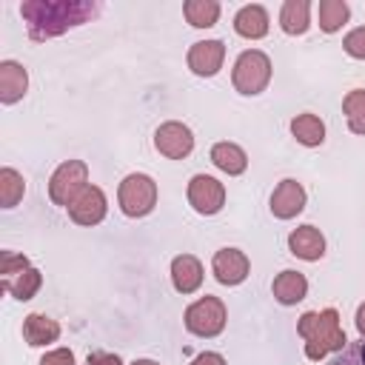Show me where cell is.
<instances>
[{
  "label": "cell",
  "mask_w": 365,
  "mask_h": 365,
  "mask_svg": "<svg viewBox=\"0 0 365 365\" xmlns=\"http://www.w3.org/2000/svg\"><path fill=\"white\" fill-rule=\"evenodd\" d=\"M20 14L26 20L29 37L43 43L66 34L100 14V3L91 0H23Z\"/></svg>",
  "instance_id": "6da1fadb"
},
{
  "label": "cell",
  "mask_w": 365,
  "mask_h": 365,
  "mask_svg": "<svg viewBox=\"0 0 365 365\" xmlns=\"http://www.w3.org/2000/svg\"><path fill=\"white\" fill-rule=\"evenodd\" d=\"M297 334L305 339V356L311 362L325 359L328 354H339L348 339L345 331L339 325V314L336 308H322V311H305L297 322Z\"/></svg>",
  "instance_id": "7a4b0ae2"
},
{
  "label": "cell",
  "mask_w": 365,
  "mask_h": 365,
  "mask_svg": "<svg viewBox=\"0 0 365 365\" xmlns=\"http://www.w3.org/2000/svg\"><path fill=\"white\" fill-rule=\"evenodd\" d=\"M231 83L240 94L245 97H257L268 88L271 83V57L259 48H245L231 68Z\"/></svg>",
  "instance_id": "3957f363"
},
{
  "label": "cell",
  "mask_w": 365,
  "mask_h": 365,
  "mask_svg": "<svg viewBox=\"0 0 365 365\" xmlns=\"http://www.w3.org/2000/svg\"><path fill=\"white\" fill-rule=\"evenodd\" d=\"M117 202H120V211L131 220L148 217L157 205V182L148 174L134 171V174L123 177L120 188H117Z\"/></svg>",
  "instance_id": "277c9868"
},
{
  "label": "cell",
  "mask_w": 365,
  "mask_h": 365,
  "mask_svg": "<svg viewBox=\"0 0 365 365\" xmlns=\"http://www.w3.org/2000/svg\"><path fill=\"white\" fill-rule=\"evenodd\" d=\"M225 319H228V311H225V302L220 297H200L197 302H191L182 314V322L185 328L194 334V336H202V339H211L217 334H222L225 328Z\"/></svg>",
  "instance_id": "5b68a950"
},
{
  "label": "cell",
  "mask_w": 365,
  "mask_h": 365,
  "mask_svg": "<svg viewBox=\"0 0 365 365\" xmlns=\"http://www.w3.org/2000/svg\"><path fill=\"white\" fill-rule=\"evenodd\" d=\"M88 185V165L83 160H66L54 168V174L48 177V200L54 205L68 208L74 202V197Z\"/></svg>",
  "instance_id": "8992f818"
},
{
  "label": "cell",
  "mask_w": 365,
  "mask_h": 365,
  "mask_svg": "<svg viewBox=\"0 0 365 365\" xmlns=\"http://www.w3.org/2000/svg\"><path fill=\"white\" fill-rule=\"evenodd\" d=\"M188 205L202 217L220 214L225 205V185L211 174H194L188 180Z\"/></svg>",
  "instance_id": "52a82bcc"
},
{
  "label": "cell",
  "mask_w": 365,
  "mask_h": 365,
  "mask_svg": "<svg viewBox=\"0 0 365 365\" xmlns=\"http://www.w3.org/2000/svg\"><path fill=\"white\" fill-rule=\"evenodd\" d=\"M154 148L168 160H185L194 151V134L185 123L168 120L154 131Z\"/></svg>",
  "instance_id": "ba28073f"
},
{
  "label": "cell",
  "mask_w": 365,
  "mask_h": 365,
  "mask_svg": "<svg viewBox=\"0 0 365 365\" xmlns=\"http://www.w3.org/2000/svg\"><path fill=\"white\" fill-rule=\"evenodd\" d=\"M66 211H68V217H71L77 225L91 228V225H100V222L106 220V214H108V200H106L103 188H97V185L88 182V185L74 197V202H71Z\"/></svg>",
  "instance_id": "9c48e42d"
},
{
  "label": "cell",
  "mask_w": 365,
  "mask_h": 365,
  "mask_svg": "<svg viewBox=\"0 0 365 365\" xmlns=\"http://www.w3.org/2000/svg\"><path fill=\"white\" fill-rule=\"evenodd\" d=\"M211 271H214V277H217L220 285L234 288V285H240V282L248 279L251 262H248L245 251H240V248H220L214 254V259H211Z\"/></svg>",
  "instance_id": "30bf717a"
},
{
  "label": "cell",
  "mask_w": 365,
  "mask_h": 365,
  "mask_svg": "<svg viewBox=\"0 0 365 365\" xmlns=\"http://www.w3.org/2000/svg\"><path fill=\"white\" fill-rule=\"evenodd\" d=\"M222 60H225V43L222 40H197L185 57L188 68L197 77H214L222 68Z\"/></svg>",
  "instance_id": "8fae6325"
},
{
  "label": "cell",
  "mask_w": 365,
  "mask_h": 365,
  "mask_svg": "<svg viewBox=\"0 0 365 365\" xmlns=\"http://www.w3.org/2000/svg\"><path fill=\"white\" fill-rule=\"evenodd\" d=\"M305 188H302V182H297V180H282L277 188H274V194H271V214L277 217V220H294L297 214H302V208H305Z\"/></svg>",
  "instance_id": "7c38bea8"
},
{
  "label": "cell",
  "mask_w": 365,
  "mask_h": 365,
  "mask_svg": "<svg viewBox=\"0 0 365 365\" xmlns=\"http://www.w3.org/2000/svg\"><path fill=\"white\" fill-rule=\"evenodd\" d=\"M288 251L297 257V259H305V262H317L325 257V237L319 228L314 225H299L288 234Z\"/></svg>",
  "instance_id": "4fadbf2b"
},
{
  "label": "cell",
  "mask_w": 365,
  "mask_h": 365,
  "mask_svg": "<svg viewBox=\"0 0 365 365\" xmlns=\"http://www.w3.org/2000/svg\"><path fill=\"white\" fill-rule=\"evenodd\" d=\"M29 91V71L17 60H3L0 63V103L14 106L26 97Z\"/></svg>",
  "instance_id": "5bb4252c"
},
{
  "label": "cell",
  "mask_w": 365,
  "mask_h": 365,
  "mask_svg": "<svg viewBox=\"0 0 365 365\" xmlns=\"http://www.w3.org/2000/svg\"><path fill=\"white\" fill-rule=\"evenodd\" d=\"M202 262L194 254H180L171 259V282L180 294H194L202 285Z\"/></svg>",
  "instance_id": "9a60e30c"
},
{
  "label": "cell",
  "mask_w": 365,
  "mask_h": 365,
  "mask_svg": "<svg viewBox=\"0 0 365 365\" xmlns=\"http://www.w3.org/2000/svg\"><path fill=\"white\" fill-rule=\"evenodd\" d=\"M268 26H271L268 11L259 3H248L234 14V31L245 40H262L268 34Z\"/></svg>",
  "instance_id": "2e32d148"
},
{
  "label": "cell",
  "mask_w": 365,
  "mask_h": 365,
  "mask_svg": "<svg viewBox=\"0 0 365 365\" xmlns=\"http://www.w3.org/2000/svg\"><path fill=\"white\" fill-rule=\"evenodd\" d=\"M271 294H274V299L279 305H297L308 294V279H305V274L291 271V268L288 271H279L274 277V282H271Z\"/></svg>",
  "instance_id": "e0dca14e"
},
{
  "label": "cell",
  "mask_w": 365,
  "mask_h": 365,
  "mask_svg": "<svg viewBox=\"0 0 365 365\" xmlns=\"http://www.w3.org/2000/svg\"><path fill=\"white\" fill-rule=\"evenodd\" d=\"M23 339L31 348H46L60 339V322L46 314H29L23 319Z\"/></svg>",
  "instance_id": "ac0fdd59"
},
{
  "label": "cell",
  "mask_w": 365,
  "mask_h": 365,
  "mask_svg": "<svg viewBox=\"0 0 365 365\" xmlns=\"http://www.w3.org/2000/svg\"><path fill=\"white\" fill-rule=\"evenodd\" d=\"M311 26V3L308 0H285L279 11V29L291 37L305 34Z\"/></svg>",
  "instance_id": "d6986e66"
},
{
  "label": "cell",
  "mask_w": 365,
  "mask_h": 365,
  "mask_svg": "<svg viewBox=\"0 0 365 365\" xmlns=\"http://www.w3.org/2000/svg\"><path fill=\"white\" fill-rule=\"evenodd\" d=\"M291 134H294V140H297L299 145L317 148V145L325 143V123H322L317 114L305 111V114H297V117L291 120Z\"/></svg>",
  "instance_id": "ffe728a7"
},
{
  "label": "cell",
  "mask_w": 365,
  "mask_h": 365,
  "mask_svg": "<svg viewBox=\"0 0 365 365\" xmlns=\"http://www.w3.org/2000/svg\"><path fill=\"white\" fill-rule=\"evenodd\" d=\"M211 163H214L222 174L237 177V174H242V171L248 168V154H245L237 143H214V148H211Z\"/></svg>",
  "instance_id": "44dd1931"
},
{
  "label": "cell",
  "mask_w": 365,
  "mask_h": 365,
  "mask_svg": "<svg viewBox=\"0 0 365 365\" xmlns=\"http://www.w3.org/2000/svg\"><path fill=\"white\" fill-rule=\"evenodd\" d=\"M182 14L194 29H211L220 20V3L217 0H188V3H182Z\"/></svg>",
  "instance_id": "7402d4cb"
},
{
  "label": "cell",
  "mask_w": 365,
  "mask_h": 365,
  "mask_svg": "<svg viewBox=\"0 0 365 365\" xmlns=\"http://www.w3.org/2000/svg\"><path fill=\"white\" fill-rule=\"evenodd\" d=\"M317 11H319V29L325 34L339 31L348 23V17H351V9H348L345 0H319Z\"/></svg>",
  "instance_id": "603a6c76"
},
{
  "label": "cell",
  "mask_w": 365,
  "mask_h": 365,
  "mask_svg": "<svg viewBox=\"0 0 365 365\" xmlns=\"http://www.w3.org/2000/svg\"><path fill=\"white\" fill-rule=\"evenodd\" d=\"M26 194V180L20 171H14L11 165L0 168V205L3 208H14Z\"/></svg>",
  "instance_id": "cb8c5ba5"
},
{
  "label": "cell",
  "mask_w": 365,
  "mask_h": 365,
  "mask_svg": "<svg viewBox=\"0 0 365 365\" xmlns=\"http://www.w3.org/2000/svg\"><path fill=\"white\" fill-rule=\"evenodd\" d=\"M40 285H43V274L31 265V268H26L23 274H17L14 279H6L3 282V288L14 297V299H20V302H26V299H31L37 291H40Z\"/></svg>",
  "instance_id": "d4e9b609"
},
{
  "label": "cell",
  "mask_w": 365,
  "mask_h": 365,
  "mask_svg": "<svg viewBox=\"0 0 365 365\" xmlns=\"http://www.w3.org/2000/svg\"><path fill=\"white\" fill-rule=\"evenodd\" d=\"M342 111H345L348 128L354 134H365V88H351L342 100Z\"/></svg>",
  "instance_id": "484cf974"
},
{
  "label": "cell",
  "mask_w": 365,
  "mask_h": 365,
  "mask_svg": "<svg viewBox=\"0 0 365 365\" xmlns=\"http://www.w3.org/2000/svg\"><path fill=\"white\" fill-rule=\"evenodd\" d=\"M26 268H31L29 257L17 254V251H0V274H3V282L6 279H14L17 274H23Z\"/></svg>",
  "instance_id": "4316f807"
},
{
  "label": "cell",
  "mask_w": 365,
  "mask_h": 365,
  "mask_svg": "<svg viewBox=\"0 0 365 365\" xmlns=\"http://www.w3.org/2000/svg\"><path fill=\"white\" fill-rule=\"evenodd\" d=\"M342 48H345L348 57H354V60H365V26L351 29V31L345 34V40H342Z\"/></svg>",
  "instance_id": "83f0119b"
},
{
  "label": "cell",
  "mask_w": 365,
  "mask_h": 365,
  "mask_svg": "<svg viewBox=\"0 0 365 365\" xmlns=\"http://www.w3.org/2000/svg\"><path fill=\"white\" fill-rule=\"evenodd\" d=\"M331 365H365V339L362 342H348Z\"/></svg>",
  "instance_id": "f1b7e54d"
},
{
  "label": "cell",
  "mask_w": 365,
  "mask_h": 365,
  "mask_svg": "<svg viewBox=\"0 0 365 365\" xmlns=\"http://www.w3.org/2000/svg\"><path fill=\"white\" fill-rule=\"evenodd\" d=\"M40 365H74V354L68 348H54V351L43 354Z\"/></svg>",
  "instance_id": "f546056e"
},
{
  "label": "cell",
  "mask_w": 365,
  "mask_h": 365,
  "mask_svg": "<svg viewBox=\"0 0 365 365\" xmlns=\"http://www.w3.org/2000/svg\"><path fill=\"white\" fill-rule=\"evenodd\" d=\"M86 365H123V359L117 354H108V351H94V354H88Z\"/></svg>",
  "instance_id": "4dcf8cb0"
},
{
  "label": "cell",
  "mask_w": 365,
  "mask_h": 365,
  "mask_svg": "<svg viewBox=\"0 0 365 365\" xmlns=\"http://www.w3.org/2000/svg\"><path fill=\"white\" fill-rule=\"evenodd\" d=\"M191 365H225V356L222 354H214V351H202L191 359Z\"/></svg>",
  "instance_id": "1f68e13d"
},
{
  "label": "cell",
  "mask_w": 365,
  "mask_h": 365,
  "mask_svg": "<svg viewBox=\"0 0 365 365\" xmlns=\"http://www.w3.org/2000/svg\"><path fill=\"white\" fill-rule=\"evenodd\" d=\"M354 322H356V331H359V336L365 339V302L356 308V317H354Z\"/></svg>",
  "instance_id": "d6a6232c"
},
{
  "label": "cell",
  "mask_w": 365,
  "mask_h": 365,
  "mask_svg": "<svg viewBox=\"0 0 365 365\" xmlns=\"http://www.w3.org/2000/svg\"><path fill=\"white\" fill-rule=\"evenodd\" d=\"M131 365H160V362H154V359H134Z\"/></svg>",
  "instance_id": "836d02e7"
}]
</instances>
